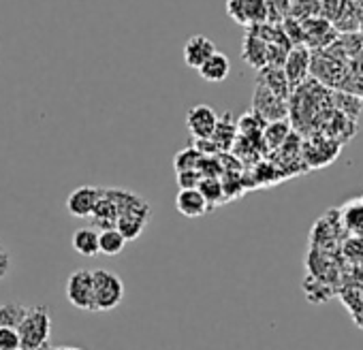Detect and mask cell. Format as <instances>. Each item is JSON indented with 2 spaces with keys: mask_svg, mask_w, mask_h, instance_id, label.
I'll use <instances>...</instances> for the list:
<instances>
[{
  "mask_svg": "<svg viewBox=\"0 0 363 350\" xmlns=\"http://www.w3.org/2000/svg\"><path fill=\"white\" fill-rule=\"evenodd\" d=\"M103 191L118 208L116 231H120V235L126 242L137 239L143 233L150 218H152L150 203L143 197H139L137 193H130V191H122V188H103Z\"/></svg>",
  "mask_w": 363,
  "mask_h": 350,
  "instance_id": "cell-1",
  "label": "cell"
},
{
  "mask_svg": "<svg viewBox=\"0 0 363 350\" xmlns=\"http://www.w3.org/2000/svg\"><path fill=\"white\" fill-rule=\"evenodd\" d=\"M22 350H41L52 333V318L45 305L28 307L22 324L18 327Z\"/></svg>",
  "mask_w": 363,
  "mask_h": 350,
  "instance_id": "cell-2",
  "label": "cell"
},
{
  "mask_svg": "<svg viewBox=\"0 0 363 350\" xmlns=\"http://www.w3.org/2000/svg\"><path fill=\"white\" fill-rule=\"evenodd\" d=\"M94 307L92 312H111L124 299V282L109 269H94Z\"/></svg>",
  "mask_w": 363,
  "mask_h": 350,
  "instance_id": "cell-3",
  "label": "cell"
},
{
  "mask_svg": "<svg viewBox=\"0 0 363 350\" xmlns=\"http://www.w3.org/2000/svg\"><path fill=\"white\" fill-rule=\"evenodd\" d=\"M67 299L73 307L84 310V312H92L94 307V280H92V271L88 269H77L69 276L67 280Z\"/></svg>",
  "mask_w": 363,
  "mask_h": 350,
  "instance_id": "cell-4",
  "label": "cell"
},
{
  "mask_svg": "<svg viewBox=\"0 0 363 350\" xmlns=\"http://www.w3.org/2000/svg\"><path fill=\"white\" fill-rule=\"evenodd\" d=\"M337 152L340 143L318 132L301 141V162H306L308 166H325L337 156Z\"/></svg>",
  "mask_w": 363,
  "mask_h": 350,
  "instance_id": "cell-5",
  "label": "cell"
},
{
  "mask_svg": "<svg viewBox=\"0 0 363 350\" xmlns=\"http://www.w3.org/2000/svg\"><path fill=\"white\" fill-rule=\"evenodd\" d=\"M252 111L261 115L267 124L269 122H280L289 120V103L272 94L265 86L257 84L255 94H252Z\"/></svg>",
  "mask_w": 363,
  "mask_h": 350,
  "instance_id": "cell-6",
  "label": "cell"
},
{
  "mask_svg": "<svg viewBox=\"0 0 363 350\" xmlns=\"http://www.w3.org/2000/svg\"><path fill=\"white\" fill-rule=\"evenodd\" d=\"M310 60H312V54L308 47L299 45V47H291V52L286 54V60L282 64V71L286 75V81L291 86V92L295 88H299L303 81H308V75H310Z\"/></svg>",
  "mask_w": 363,
  "mask_h": 350,
  "instance_id": "cell-7",
  "label": "cell"
},
{
  "mask_svg": "<svg viewBox=\"0 0 363 350\" xmlns=\"http://www.w3.org/2000/svg\"><path fill=\"white\" fill-rule=\"evenodd\" d=\"M103 195V188L99 186H79L67 197V210L75 218H92L94 208Z\"/></svg>",
  "mask_w": 363,
  "mask_h": 350,
  "instance_id": "cell-8",
  "label": "cell"
},
{
  "mask_svg": "<svg viewBox=\"0 0 363 350\" xmlns=\"http://www.w3.org/2000/svg\"><path fill=\"white\" fill-rule=\"evenodd\" d=\"M218 122V113L210 105H195L186 113V126L195 139H210Z\"/></svg>",
  "mask_w": 363,
  "mask_h": 350,
  "instance_id": "cell-9",
  "label": "cell"
},
{
  "mask_svg": "<svg viewBox=\"0 0 363 350\" xmlns=\"http://www.w3.org/2000/svg\"><path fill=\"white\" fill-rule=\"evenodd\" d=\"M216 52H218V50H216V45H214L212 39H208V37H203V35H197V37H191V39L186 41V45H184V62H186V67L199 71V67H201L212 54H216Z\"/></svg>",
  "mask_w": 363,
  "mask_h": 350,
  "instance_id": "cell-10",
  "label": "cell"
},
{
  "mask_svg": "<svg viewBox=\"0 0 363 350\" xmlns=\"http://www.w3.org/2000/svg\"><path fill=\"white\" fill-rule=\"evenodd\" d=\"M175 210L186 216V218H199L203 216L210 208L208 201L203 199V195L197 188H186V191H179L175 197Z\"/></svg>",
  "mask_w": 363,
  "mask_h": 350,
  "instance_id": "cell-11",
  "label": "cell"
},
{
  "mask_svg": "<svg viewBox=\"0 0 363 350\" xmlns=\"http://www.w3.org/2000/svg\"><path fill=\"white\" fill-rule=\"evenodd\" d=\"M242 58H244L246 64H250L257 71L267 67V43L259 35H255L252 30H248L246 37H244Z\"/></svg>",
  "mask_w": 363,
  "mask_h": 350,
  "instance_id": "cell-12",
  "label": "cell"
},
{
  "mask_svg": "<svg viewBox=\"0 0 363 350\" xmlns=\"http://www.w3.org/2000/svg\"><path fill=\"white\" fill-rule=\"evenodd\" d=\"M257 84L265 86L272 94H276L278 98L286 101L289 103V96H291V86L286 81V75L280 67H265L259 71V77H257Z\"/></svg>",
  "mask_w": 363,
  "mask_h": 350,
  "instance_id": "cell-13",
  "label": "cell"
},
{
  "mask_svg": "<svg viewBox=\"0 0 363 350\" xmlns=\"http://www.w3.org/2000/svg\"><path fill=\"white\" fill-rule=\"evenodd\" d=\"M212 143L218 147V152L223 154V152H229L231 147H233V143H235V139H238V124H235V120H233V113H223V115H218V122H216V128H214V132H212Z\"/></svg>",
  "mask_w": 363,
  "mask_h": 350,
  "instance_id": "cell-14",
  "label": "cell"
},
{
  "mask_svg": "<svg viewBox=\"0 0 363 350\" xmlns=\"http://www.w3.org/2000/svg\"><path fill=\"white\" fill-rule=\"evenodd\" d=\"M231 73V60L229 56H225L223 52L212 54L201 67H199V75L201 79L210 81V84H220L229 77Z\"/></svg>",
  "mask_w": 363,
  "mask_h": 350,
  "instance_id": "cell-15",
  "label": "cell"
},
{
  "mask_svg": "<svg viewBox=\"0 0 363 350\" xmlns=\"http://www.w3.org/2000/svg\"><path fill=\"white\" fill-rule=\"evenodd\" d=\"M340 222H342V229H346L350 235L361 237L363 235V199L346 203L340 210Z\"/></svg>",
  "mask_w": 363,
  "mask_h": 350,
  "instance_id": "cell-16",
  "label": "cell"
},
{
  "mask_svg": "<svg viewBox=\"0 0 363 350\" xmlns=\"http://www.w3.org/2000/svg\"><path fill=\"white\" fill-rule=\"evenodd\" d=\"M291 132H293V128H291V122H289V120L269 122V124L263 128V135H261L263 147H265V149H280L282 143L289 139Z\"/></svg>",
  "mask_w": 363,
  "mask_h": 350,
  "instance_id": "cell-17",
  "label": "cell"
},
{
  "mask_svg": "<svg viewBox=\"0 0 363 350\" xmlns=\"http://www.w3.org/2000/svg\"><path fill=\"white\" fill-rule=\"evenodd\" d=\"M92 222H94V229H96V227H101L103 231H105V229H116V222H118V208H116V203L105 195V191H103V195H101V199H99V203H96V208H94Z\"/></svg>",
  "mask_w": 363,
  "mask_h": 350,
  "instance_id": "cell-18",
  "label": "cell"
},
{
  "mask_svg": "<svg viewBox=\"0 0 363 350\" xmlns=\"http://www.w3.org/2000/svg\"><path fill=\"white\" fill-rule=\"evenodd\" d=\"M71 244L82 256H96L99 254V231L94 227L77 229L71 237Z\"/></svg>",
  "mask_w": 363,
  "mask_h": 350,
  "instance_id": "cell-19",
  "label": "cell"
},
{
  "mask_svg": "<svg viewBox=\"0 0 363 350\" xmlns=\"http://www.w3.org/2000/svg\"><path fill=\"white\" fill-rule=\"evenodd\" d=\"M235 124H238V137H244V139H261L263 128L267 126V122L261 115H257L252 109L246 111Z\"/></svg>",
  "mask_w": 363,
  "mask_h": 350,
  "instance_id": "cell-20",
  "label": "cell"
},
{
  "mask_svg": "<svg viewBox=\"0 0 363 350\" xmlns=\"http://www.w3.org/2000/svg\"><path fill=\"white\" fill-rule=\"evenodd\" d=\"M126 248V239L120 235V231L116 229H105L99 231V254H107V256H116Z\"/></svg>",
  "mask_w": 363,
  "mask_h": 350,
  "instance_id": "cell-21",
  "label": "cell"
},
{
  "mask_svg": "<svg viewBox=\"0 0 363 350\" xmlns=\"http://www.w3.org/2000/svg\"><path fill=\"white\" fill-rule=\"evenodd\" d=\"M28 307L22 303H5L0 305V327L5 329H18L26 316Z\"/></svg>",
  "mask_w": 363,
  "mask_h": 350,
  "instance_id": "cell-22",
  "label": "cell"
},
{
  "mask_svg": "<svg viewBox=\"0 0 363 350\" xmlns=\"http://www.w3.org/2000/svg\"><path fill=\"white\" fill-rule=\"evenodd\" d=\"M197 191L208 201V208H214L225 199V186H223V182L218 178H201Z\"/></svg>",
  "mask_w": 363,
  "mask_h": 350,
  "instance_id": "cell-23",
  "label": "cell"
},
{
  "mask_svg": "<svg viewBox=\"0 0 363 350\" xmlns=\"http://www.w3.org/2000/svg\"><path fill=\"white\" fill-rule=\"evenodd\" d=\"M201 154L191 145V147H184L179 149L173 158V166H175V173H182V171H197L199 169V162H201Z\"/></svg>",
  "mask_w": 363,
  "mask_h": 350,
  "instance_id": "cell-24",
  "label": "cell"
},
{
  "mask_svg": "<svg viewBox=\"0 0 363 350\" xmlns=\"http://www.w3.org/2000/svg\"><path fill=\"white\" fill-rule=\"evenodd\" d=\"M246 22H248V26L267 24L265 0H246Z\"/></svg>",
  "mask_w": 363,
  "mask_h": 350,
  "instance_id": "cell-25",
  "label": "cell"
},
{
  "mask_svg": "<svg viewBox=\"0 0 363 350\" xmlns=\"http://www.w3.org/2000/svg\"><path fill=\"white\" fill-rule=\"evenodd\" d=\"M227 16L235 24L248 26V22H246V0H227Z\"/></svg>",
  "mask_w": 363,
  "mask_h": 350,
  "instance_id": "cell-26",
  "label": "cell"
},
{
  "mask_svg": "<svg viewBox=\"0 0 363 350\" xmlns=\"http://www.w3.org/2000/svg\"><path fill=\"white\" fill-rule=\"evenodd\" d=\"M0 350H22L18 329H5V327H0Z\"/></svg>",
  "mask_w": 363,
  "mask_h": 350,
  "instance_id": "cell-27",
  "label": "cell"
},
{
  "mask_svg": "<svg viewBox=\"0 0 363 350\" xmlns=\"http://www.w3.org/2000/svg\"><path fill=\"white\" fill-rule=\"evenodd\" d=\"M199 182H201V173L199 171H182V173H177V186H179V191L197 188Z\"/></svg>",
  "mask_w": 363,
  "mask_h": 350,
  "instance_id": "cell-28",
  "label": "cell"
},
{
  "mask_svg": "<svg viewBox=\"0 0 363 350\" xmlns=\"http://www.w3.org/2000/svg\"><path fill=\"white\" fill-rule=\"evenodd\" d=\"M11 271V254L0 246V280H5Z\"/></svg>",
  "mask_w": 363,
  "mask_h": 350,
  "instance_id": "cell-29",
  "label": "cell"
},
{
  "mask_svg": "<svg viewBox=\"0 0 363 350\" xmlns=\"http://www.w3.org/2000/svg\"><path fill=\"white\" fill-rule=\"evenodd\" d=\"M357 30H359V33H361V37H363V18L359 20V28H357Z\"/></svg>",
  "mask_w": 363,
  "mask_h": 350,
  "instance_id": "cell-30",
  "label": "cell"
},
{
  "mask_svg": "<svg viewBox=\"0 0 363 350\" xmlns=\"http://www.w3.org/2000/svg\"><path fill=\"white\" fill-rule=\"evenodd\" d=\"M60 350H79V348H60Z\"/></svg>",
  "mask_w": 363,
  "mask_h": 350,
  "instance_id": "cell-31",
  "label": "cell"
}]
</instances>
